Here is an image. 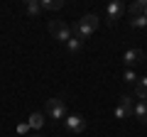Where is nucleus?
<instances>
[{"label": "nucleus", "instance_id": "obj_4", "mask_svg": "<svg viewBox=\"0 0 147 137\" xmlns=\"http://www.w3.org/2000/svg\"><path fill=\"white\" fill-rule=\"evenodd\" d=\"M132 108H135L132 95L130 93H123L120 95V103H118V108H115V118H118V120H127V118H132Z\"/></svg>", "mask_w": 147, "mask_h": 137}, {"label": "nucleus", "instance_id": "obj_19", "mask_svg": "<svg viewBox=\"0 0 147 137\" xmlns=\"http://www.w3.org/2000/svg\"><path fill=\"white\" fill-rule=\"evenodd\" d=\"M145 17H147V10H145Z\"/></svg>", "mask_w": 147, "mask_h": 137}, {"label": "nucleus", "instance_id": "obj_16", "mask_svg": "<svg viewBox=\"0 0 147 137\" xmlns=\"http://www.w3.org/2000/svg\"><path fill=\"white\" fill-rule=\"evenodd\" d=\"M137 79H140V76H137L132 68H125V74H123V81H125V83H132V86H135Z\"/></svg>", "mask_w": 147, "mask_h": 137}, {"label": "nucleus", "instance_id": "obj_8", "mask_svg": "<svg viewBox=\"0 0 147 137\" xmlns=\"http://www.w3.org/2000/svg\"><path fill=\"white\" fill-rule=\"evenodd\" d=\"M44 122H47V115H44V113H32V115L27 118V125H30V130H42Z\"/></svg>", "mask_w": 147, "mask_h": 137}, {"label": "nucleus", "instance_id": "obj_10", "mask_svg": "<svg viewBox=\"0 0 147 137\" xmlns=\"http://www.w3.org/2000/svg\"><path fill=\"white\" fill-rule=\"evenodd\" d=\"M135 98L137 100H147V76H142V79H137V83H135Z\"/></svg>", "mask_w": 147, "mask_h": 137}, {"label": "nucleus", "instance_id": "obj_6", "mask_svg": "<svg viewBox=\"0 0 147 137\" xmlns=\"http://www.w3.org/2000/svg\"><path fill=\"white\" fill-rule=\"evenodd\" d=\"M123 12H125V5H123L120 0H113V3L105 7V22L113 27V25H115V22L123 17Z\"/></svg>", "mask_w": 147, "mask_h": 137}, {"label": "nucleus", "instance_id": "obj_11", "mask_svg": "<svg viewBox=\"0 0 147 137\" xmlns=\"http://www.w3.org/2000/svg\"><path fill=\"white\" fill-rule=\"evenodd\" d=\"M25 12L30 17H39V15H42V5H39V0H25Z\"/></svg>", "mask_w": 147, "mask_h": 137}, {"label": "nucleus", "instance_id": "obj_12", "mask_svg": "<svg viewBox=\"0 0 147 137\" xmlns=\"http://www.w3.org/2000/svg\"><path fill=\"white\" fill-rule=\"evenodd\" d=\"M125 10H127V15H130V17L145 15V10H147V0H137V3H132L130 7H125Z\"/></svg>", "mask_w": 147, "mask_h": 137}, {"label": "nucleus", "instance_id": "obj_5", "mask_svg": "<svg viewBox=\"0 0 147 137\" xmlns=\"http://www.w3.org/2000/svg\"><path fill=\"white\" fill-rule=\"evenodd\" d=\"M64 127H66V132H74V135H79V132L86 130V118L79 115V113H71V115L64 118Z\"/></svg>", "mask_w": 147, "mask_h": 137}, {"label": "nucleus", "instance_id": "obj_13", "mask_svg": "<svg viewBox=\"0 0 147 137\" xmlns=\"http://www.w3.org/2000/svg\"><path fill=\"white\" fill-rule=\"evenodd\" d=\"M84 39H81V37H76V34H74V37L71 39H69V42H66V49H69V52H71V54H79V52H84Z\"/></svg>", "mask_w": 147, "mask_h": 137}, {"label": "nucleus", "instance_id": "obj_3", "mask_svg": "<svg viewBox=\"0 0 147 137\" xmlns=\"http://www.w3.org/2000/svg\"><path fill=\"white\" fill-rule=\"evenodd\" d=\"M49 34L54 37V42L66 44L69 39L74 37V30L66 25V22H61V20H49Z\"/></svg>", "mask_w": 147, "mask_h": 137}, {"label": "nucleus", "instance_id": "obj_15", "mask_svg": "<svg viewBox=\"0 0 147 137\" xmlns=\"http://www.w3.org/2000/svg\"><path fill=\"white\" fill-rule=\"evenodd\" d=\"M130 27H132V30H145V27H147V17L145 15L130 17Z\"/></svg>", "mask_w": 147, "mask_h": 137}, {"label": "nucleus", "instance_id": "obj_9", "mask_svg": "<svg viewBox=\"0 0 147 137\" xmlns=\"http://www.w3.org/2000/svg\"><path fill=\"white\" fill-rule=\"evenodd\" d=\"M132 115L137 118V122H147V100H137L132 108Z\"/></svg>", "mask_w": 147, "mask_h": 137}, {"label": "nucleus", "instance_id": "obj_7", "mask_svg": "<svg viewBox=\"0 0 147 137\" xmlns=\"http://www.w3.org/2000/svg\"><path fill=\"white\" fill-rule=\"evenodd\" d=\"M142 61H145V52H142V49H125V52H123V64H125L127 68L137 66V64H142Z\"/></svg>", "mask_w": 147, "mask_h": 137}, {"label": "nucleus", "instance_id": "obj_14", "mask_svg": "<svg viewBox=\"0 0 147 137\" xmlns=\"http://www.w3.org/2000/svg\"><path fill=\"white\" fill-rule=\"evenodd\" d=\"M39 5H42V10L54 12V10H61L64 7V0H39Z\"/></svg>", "mask_w": 147, "mask_h": 137}, {"label": "nucleus", "instance_id": "obj_17", "mask_svg": "<svg viewBox=\"0 0 147 137\" xmlns=\"http://www.w3.org/2000/svg\"><path fill=\"white\" fill-rule=\"evenodd\" d=\"M27 132H30V125H27V122H20V125H17V135H20V137H25Z\"/></svg>", "mask_w": 147, "mask_h": 137}, {"label": "nucleus", "instance_id": "obj_2", "mask_svg": "<svg viewBox=\"0 0 147 137\" xmlns=\"http://www.w3.org/2000/svg\"><path fill=\"white\" fill-rule=\"evenodd\" d=\"M44 115L52 118L54 122H64V118L69 115L66 113V100L64 98H49L47 105H44Z\"/></svg>", "mask_w": 147, "mask_h": 137}, {"label": "nucleus", "instance_id": "obj_18", "mask_svg": "<svg viewBox=\"0 0 147 137\" xmlns=\"http://www.w3.org/2000/svg\"><path fill=\"white\" fill-rule=\"evenodd\" d=\"M30 137H39V135H30Z\"/></svg>", "mask_w": 147, "mask_h": 137}, {"label": "nucleus", "instance_id": "obj_1", "mask_svg": "<svg viewBox=\"0 0 147 137\" xmlns=\"http://www.w3.org/2000/svg\"><path fill=\"white\" fill-rule=\"evenodd\" d=\"M98 22H100L98 15H93V12H86V15L81 17L79 22H76V27H74V34H76V37H81V39L86 42V39H88L91 34L98 30Z\"/></svg>", "mask_w": 147, "mask_h": 137}]
</instances>
